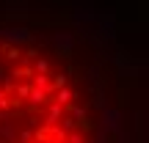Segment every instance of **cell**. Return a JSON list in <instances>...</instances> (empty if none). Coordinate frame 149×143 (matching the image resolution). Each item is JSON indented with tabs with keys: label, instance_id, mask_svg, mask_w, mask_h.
<instances>
[{
	"label": "cell",
	"instance_id": "cell-1",
	"mask_svg": "<svg viewBox=\"0 0 149 143\" xmlns=\"http://www.w3.org/2000/svg\"><path fill=\"white\" fill-rule=\"evenodd\" d=\"M127 99L88 19L0 28V143H135Z\"/></svg>",
	"mask_w": 149,
	"mask_h": 143
}]
</instances>
